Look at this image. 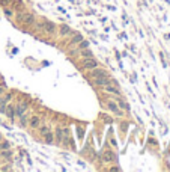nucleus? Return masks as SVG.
<instances>
[{
    "label": "nucleus",
    "mask_w": 170,
    "mask_h": 172,
    "mask_svg": "<svg viewBox=\"0 0 170 172\" xmlns=\"http://www.w3.org/2000/svg\"><path fill=\"white\" fill-rule=\"evenodd\" d=\"M104 89H105V92H109V94H114V95H121V91H119V88L114 85V81H111V83H109V85H105L104 86Z\"/></svg>",
    "instance_id": "f257e3e1"
},
{
    "label": "nucleus",
    "mask_w": 170,
    "mask_h": 172,
    "mask_svg": "<svg viewBox=\"0 0 170 172\" xmlns=\"http://www.w3.org/2000/svg\"><path fill=\"white\" fill-rule=\"evenodd\" d=\"M83 67H84L86 70H93V68H96V67H98V62H96L93 58H89V59H84V62H83Z\"/></svg>",
    "instance_id": "f03ea898"
},
{
    "label": "nucleus",
    "mask_w": 170,
    "mask_h": 172,
    "mask_svg": "<svg viewBox=\"0 0 170 172\" xmlns=\"http://www.w3.org/2000/svg\"><path fill=\"white\" fill-rule=\"evenodd\" d=\"M5 113H6L8 118H11V119H12L14 116H17V109H15V106H14V104H6Z\"/></svg>",
    "instance_id": "7ed1b4c3"
},
{
    "label": "nucleus",
    "mask_w": 170,
    "mask_h": 172,
    "mask_svg": "<svg viewBox=\"0 0 170 172\" xmlns=\"http://www.w3.org/2000/svg\"><path fill=\"white\" fill-rule=\"evenodd\" d=\"M111 79H110V76H107V77H96L95 79V83L96 85H100V86H105V85H109V83H111Z\"/></svg>",
    "instance_id": "20e7f679"
},
{
    "label": "nucleus",
    "mask_w": 170,
    "mask_h": 172,
    "mask_svg": "<svg viewBox=\"0 0 170 172\" xmlns=\"http://www.w3.org/2000/svg\"><path fill=\"white\" fill-rule=\"evenodd\" d=\"M107 76H109V74H107L104 70L98 68V67L92 70V77H93V79H96V77H107Z\"/></svg>",
    "instance_id": "39448f33"
},
{
    "label": "nucleus",
    "mask_w": 170,
    "mask_h": 172,
    "mask_svg": "<svg viewBox=\"0 0 170 172\" xmlns=\"http://www.w3.org/2000/svg\"><path fill=\"white\" fill-rule=\"evenodd\" d=\"M56 136L59 140H68V130H62V128H57L56 130Z\"/></svg>",
    "instance_id": "423d86ee"
},
{
    "label": "nucleus",
    "mask_w": 170,
    "mask_h": 172,
    "mask_svg": "<svg viewBox=\"0 0 170 172\" xmlns=\"http://www.w3.org/2000/svg\"><path fill=\"white\" fill-rule=\"evenodd\" d=\"M17 116H21L26 113V109H27V104H24V103H20V104H17Z\"/></svg>",
    "instance_id": "0eeeda50"
},
{
    "label": "nucleus",
    "mask_w": 170,
    "mask_h": 172,
    "mask_svg": "<svg viewBox=\"0 0 170 172\" xmlns=\"http://www.w3.org/2000/svg\"><path fill=\"white\" fill-rule=\"evenodd\" d=\"M29 124H30V127H32V128H36V127H38V125L41 124V119H39L38 116H32V118H30V122H29Z\"/></svg>",
    "instance_id": "6e6552de"
},
{
    "label": "nucleus",
    "mask_w": 170,
    "mask_h": 172,
    "mask_svg": "<svg viewBox=\"0 0 170 172\" xmlns=\"http://www.w3.org/2000/svg\"><path fill=\"white\" fill-rule=\"evenodd\" d=\"M109 109H110L111 112H114V113L122 115V113H121V110H119V107H118V104H116L114 101H109Z\"/></svg>",
    "instance_id": "1a4fd4ad"
},
{
    "label": "nucleus",
    "mask_w": 170,
    "mask_h": 172,
    "mask_svg": "<svg viewBox=\"0 0 170 172\" xmlns=\"http://www.w3.org/2000/svg\"><path fill=\"white\" fill-rule=\"evenodd\" d=\"M42 29L45 30V32H51L53 29H54V24H53V23H48V21H45V23L42 24Z\"/></svg>",
    "instance_id": "9d476101"
},
{
    "label": "nucleus",
    "mask_w": 170,
    "mask_h": 172,
    "mask_svg": "<svg viewBox=\"0 0 170 172\" xmlns=\"http://www.w3.org/2000/svg\"><path fill=\"white\" fill-rule=\"evenodd\" d=\"M82 56H84L86 59H89V58H92L93 54H92L91 50H87V48H82Z\"/></svg>",
    "instance_id": "9b49d317"
},
{
    "label": "nucleus",
    "mask_w": 170,
    "mask_h": 172,
    "mask_svg": "<svg viewBox=\"0 0 170 172\" xmlns=\"http://www.w3.org/2000/svg\"><path fill=\"white\" fill-rule=\"evenodd\" d=\"M21 18H23V21H24V23H27V24H30V23L33 21V17H32L30 14H27V15H23Z\"/></svg>",
    "instance_id": "f8f14e48"
},
{
    "label": "nucleus",
    "mask_w": 170,
    "mask_h": 172,
    "mask_svg": "<svg viewBox=\"0 0 170 172\" xmlns=\"http://www.w3.org/2000/svg\"><path fill=\"white\" fill-rule=\"evenodd\" d=\"M60 33H62V35H68V33H69V27H68V26H62V27H60Z\"/></svg>",
    "instance_id": "ddd939ff"
},
{
    "label": "nucleus",
    "mask_w": 170,
    "mask_h": 172,
    "mask_svg": "<svg viewBox=\"0 0 170 172\" xmlns=\"http://www.w3.org/2000/svg\"><path fill=\"white\" fill-rule=\"evenodd\" d=\"M104 159H105V160H113L114 157H113L111 151H105V154H104Z\"/></svg>",
    "instance_id": "4468645a"
},
{
    "label": "nucleus",
    "mask_w": 170,
    "mask_h": 172,
    "mask_svg": "<svg viewBox=\"0 0 170 172\" xmlns=\"http://www.w3.org/2000/svg\"><path fill=\"white\" fill-rule=\"evenodd\" d=\"M8 148H9V143H8V142H0V151L8 150Z\"/></svg>",
    "instance_id": "2eb2a0df"
},
{
    "label": "nucleus",
    "mask_w": 170,
    "mask_h": 172,
    "mask_svg": "<svg viewBox=\"0 0 170 172\" xmlns=\"http://www.w3.org/2000/svg\"><path fill=\"white\" fill-rule=\"evenodd\" d=\"M87 47H89V42L87 41H83V39L80 41V50H82V48H87Z\"/></svg>",
    "instance_id": "dca6fc26"
},
{
    "label": "nucleus",
    "mask_w": 170,
    "mask_h": 172,
    "mask_svg": "<svg viewBox=\"0 0 170 172\" xmlns=\"http://www.w3.org/2000/svg\"><path fill=\"white\" fill-rule=\"evenodd\" d=\"M82 39H83V38H82V35H75L74 38H72V41H71V42H72V44H75V42H80Z\"/></svg>",
    "instance_id": "f3484780"
},
{
    "label": "nucleus",
    "mask_w": 170,
    "mask_h": 172,
    "mask_svg": "<svg viewBox=\"0 0 170 172\" xmlns=\"http://www.w3.org/2000/svg\"><path fill=\"white\" fill-rule=\"evenodd\" d=\"M44 138H45L47 142H53V134H51V133H47L45 136H44Z\"/></svg>",
    "instance_id": "a211bd4d"
},
{
    "label": "nucleus",
    "mask_w": 170,
    "mask_h": 172,
    "mask_svg": "<svg viewBox=\"0 0 170 172\" xmlns=\"http://www.w3.org/2000/svg\"><path fill=\"white\" fill-rule=\"evenodd\" d=\"M2 156L5 157V159H9L11 157V152L8 151V150H3V152H2Z\"/></svg>",
    "instance_id": "6ab92c4d"
},
{
    "label": "nucleus",
    "mask_w": 170,
    "mask_h": 172,
    "mask_svg": "<svg viewBox=\"0 0 170 172\" xmlns=\"http://www.w3.org/2000/svg\"><path fill=\"white\" fill-rule=\"evenodd\" d=\"M47 133H50V130H48V127H42V128H41V134H42V136H45Z\"/></svg>",
    "instance_id": "aec40b11"
},
{
    "label": "nucleus",
    "mask_w": 170,
    "mask_h": 172,
    "mask_svg": "<svg viewBox=\"0 0 170 172\" xmlns=\"http://www.w3.org/2000/svg\"><path fill=\"white\" fill-rule=\"evenodd\" d=\"M20 118H21V125H26V124H27V118H26V115H21Z\"/></svg>",
    "instance_id": "412c9836"
},
{
    "label": "nucleus",
    "mask_w": 170,
    "mask_h": 172,
    "mask_svg": "<svg viewBox=\"0 0 170 172\" xmlns=\"http://www.w3.org/2000/svg\"><path fill=\"white\" fill-rule=\"evenodd\" d=\"M119 106H121V107H123V109H125V110H127V109H128L127 103H125V101H122V100H119Z\"/></svg>",
    "instance_id": "4be33fe9"
},
{
    "label": "nucleus",
    "mask_w": 170,
    "mask_h": 172,
    "mask_svg": "<svg viewBox=\"0 0 170 172\" xmlns=\"http://www.w3.org/2000/svg\"><path fill=\"white\" fill-rule=\"evenodd\" d=\"M3 94V86H0V95Z\"/></svg>",
    "instance_id": "5701e85b"
},
{
    "label": "nucleus",
    "mask_w": 170,
    "mask_h": 172,
    "mask_svg": "<svg viewBox=\"0 0 170 172\" xmlns=\"http://www.w3.org/2000/svg\"><path fill=\"white\" fill-rule=\"evenodd\" d=\"M2 140H3V139H2V136H0V142H2Z\"/></svg>",
    "instance_id": "b1692460"
}]
</instances>
